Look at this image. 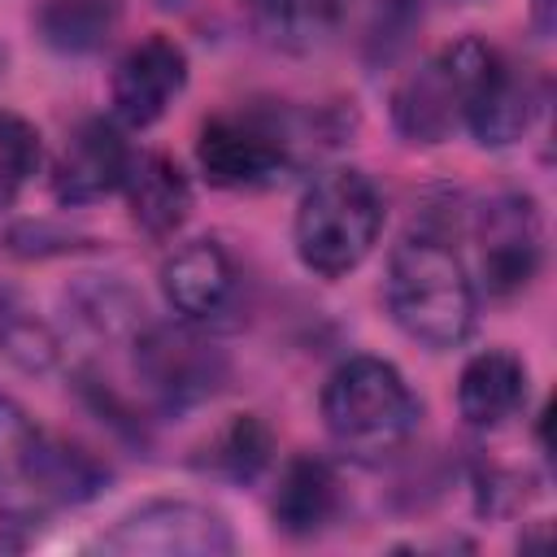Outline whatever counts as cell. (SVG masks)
Returning a JSON list of instances; mask_svg holds the SVG:
<instances>
[{
    "instance_id": "6da1fadb",
    "label": "cell",
    "mask_w": 557,
    "mask_h": 557,
    "mask_svg": "<svg viewBox=\"0 0 557 557\" xmlns=\"http://www.w3.org/2000/svg\"><path fill=\"white\" fill-rule=\"evenodd\" d=\"M109 470L70 440L48 435L17 400L0 396V518L30 527L100 496Z\"/></svg>"
},
{
    "instance_id": "7a4b0ae2",
    "label": "cell",
    "mask_w": 557,
    "mask_h": 557,
    "mask_svg": "<svg viewBox=\"0 0 557 557\" xmlns=\"http://www.w3.org/2000/svg\"><path fill=\"white\" fill-rule=\"evenodd\" d=\"M387 309L396 326L444 352L474 331V283L440 235H405L387 261Z\"/></svg>"
},
{
    "instance_id": "3957f363",
    "label": "cell",
    "mask_w": 557,
    "mask_h": 557,
    "mask_svg": "<svg viewBox=\"0 0 557 557\" xmlns=\"http://www.w3.org/2000/svg\"><path fill=\"white\" fill-rule=\"evenodd\" d=\"M322 422L352 461L379 466L413 440L422 400L409 392L392 361L352 357L322 387Z\"/></svg>"
},
{
    "instance_id": "277c9868",
    "label": "cell",
    "mask_w": 557,
    "mask_h": 557,
    "mask_svg": "<svg viewBox=\"0 0 557 557\" xmlns=\"http://www.w3.org/2000/svg\"><path fill=\"white\" fill-rule=\"evenodd\" d=\"M383 231V196L361 170L318 174L296 209V252L305 270L339 278L357 270Z\"/></svg>"
},
{
    "instance_id": "5b68a950",
    "label": "cell",
    "mask_w": 557,
    "mask_h": 557,
    "mask_svg": "<svg viewBox=\"0 0 557 557\" xmlns=\"http://www.w3.org/2000/svg\"><path fill=\"white\" fill-rule=\"evenodd\" d=\"M496 48L483 39H457L426 57L392 91V122L409 144H444L457 122H466L470 96L492 65Z\"/></svg>"
},
{
    "instance_id": "8992f818",
    "label": "cell",
    "mask_w": 557,
    "mask_h": 557,
    "mask_svg": "<svg viewBox=\"0 0 557 557\" xmlns=\"http://www.w3.org/2000/svg\"><path fill=\"white\" fill-rule=\"evenodd\" d=\"M135 374L161 409L178 413L226 383V357L187 322H152L135 339Z\"/></svg>"
},
{
    "instance_id": "52a82bcc",
    "label": "cell",
    "mask_w": 557,
    "mask_h": 557,
    "mask_svg": "<svg viewBox=\"0 0 557 557\" xmlns=\"http://www.w3.org/2000/svg\"><path fill=\"white\" fill-rule=\"evenodd\" d=\"M113 557H226L235 535L226 518L196 500H148L96 540Z\"/></svg>"
},
{
    "instance_id": "ba28073f",
    "label": "cell",
    "mask_w": 557,
    "mask_h": 557,
    "mask_svg": "<svg viewBox=\"0 0 557 557\" xmlns=\"http://www.w3.org/2000/svg\"><path fill=\"white\" fill-rule=\"evenodd\" d=\"M474 239H479L483 287L492 296H513L535 278L544 257V231H540V209L527 191H496L492 200H483Z\"/></svg>"
},
{
    "instance_id": "9c48e42d",
    "label": "cell",
    "mask_w": 557,
    "mask_h": 557,
    "mask_svg": "<svg viewBox=\"0 0 557 557\" xmlns=\"http://www.w3.org/2000/svg\"><path fill=\"white\" fill-rule=\"evenodd\" d=\"M287 135L261 113H218L200 126L196 161L213 187H257L287 161Z\"/></svg>"
},
{
    "instance_id": "30bf717a",
    "label": "cell",
    "mask_w": 557,
    "mask_h": 557,
    "mask_svg": "<svg viewBox=\"0 0 557 557\" xmlns=\"http://www.w3.org/2000/svg\"><path fill=\"white\" fill-rule=\"evenodd\" d=\"M183 87L187 52L165 35H148L113 70V109L126 126H152Z\"/></svg>"
},
{
    "instance_id": "8fae6325",
    "label": "cell",
    "mask_w": 557,
    "mask_h": 557,
    "mask_svg": "<svg viewBox=\"0 0 557 557\" xmlns=\"http://www.w3.org/2000/svg\"><path fill=\"white\" fill-rule=\"evenodd\" d=\"M131 148L122 139V131L104 117H87L74 126V135L65 139L57 170H52V191L61 205H91L109 191H117L126 183L131 170Z\"/></svg>"
},
{
    "instance_id": "7c38bea8",
    "label": "cell",
    "mask_w": 557,
    "mask_h": 557,
    "mask_svg": "<svg viewBox=\"0 0 557 557\" xmlns=\"http://www.w3.org/2000/svg\"><path fill=\"white\" fill-rule=\"evenodd\" d=\"M540 100H544L540 78L527 65H513L496 52L492 65L483 70L474 96H470L466 126L474 131V139L483 148H505V144L522 139V131L535 122Z\"/></svg>"
},
{
    "instance_id": "4fadbf2b",
    "label": "cell",
    "mask_w": 557,
    "mask_h": 557,
    "mask_svg": "<svg viewBox=\"0 0 557 557\" xmlns=\"http://www.w3.org/2000/svg\"><path fill=\"white\" fill-rule=\"evenodd\" d=\"M161 292L170 309L183 313L187 322H209L226 313L235 300V261L226 257L222 244L191 239L161 265Z\"/></svg>"
},
{
    "instance_id": "5bb4252c",
    "label": "cell",
    "mask_w": 557,
    "mask_h": 557,
    "mask_svg": "<svg viewBox=\"0 0 557 557\" xmlns=\"http://www.w3.org/2000/svg\"><path fill=\"white\" fill-rule=\"evenodd\" d=\"M522 405H527V366L513 352L487 348L466 361L457 379V409L470 426L479 431L505 426Z\"/></svg>"
},
{
    "instance_id": "9a60e30c",
    "label": "cell",
    "mask_w": 557,
    "mask_h": 557,
    "mask_svg": "<svg viewBox=\"0 0 557 557\" xmlns=\"http://www.w3.org/2000/svg\"><path fill=\"white\" fill-rule=\"evenodd\" d=\"M122 187H126V200H131V218L152 239H165L187 222L191 187H187V174L170 157H161V152L131 157V170H126Z\"/></svg>"
},
{
    "instance_id": "2e32d148",
    "label": "cell",
    "mask_w": 557,
    "mask_h": 557,
    "mask_svg": "<svg viewBox=\"0 0 557 557\" xmlns=\"http://www.w3.org/2000/svg\"><path fill=\"white\" fill-rule=\"evenodd\" d=\"M270 509H274V527L283 535H296V540L318 535L339 513V479H335V470L313 453L287 461Z\"/></svg>"
},
{
    "instance_id": "e0dca14e",
    "label": "cell",
    "mask_w": 557,
    "mask_h": 557,
    "mask_svg": "<svg viewBox=\"0 0 557 557\" xmlns=\"http://www.w3.org/2000/svg\"><path fill=\"white\" fill-rule=\"evenodd\" d=\"M122 4L117 0H44L35 13V26L48 48L83 57L104 48V39L117 30Z\"/></svg>"
},
{
    "instance_id": "ac0fdd59",
    "label": "cell",
    "mask_w": 557,
    "mask_h": 557,
    "mask_svg": "<svg viewBox=\"0 0 557 557\" xmlns=\"http://www.w3.org/2000/svg\"><path fill=\"white\" fill-rule=\"evenodd\" d=\"M244 9L261 39L292 52L322 44L339 22V0H244Z\"/></svg>"
},
{
    "instance_id": "d6986e66",
    "label": "cell",
    "mask_w": 557,
    "mask_h": 557,
    "mask_svg": "<svg viewBox=\"0 0 557 557\" xmlns=\"http://www.w3.org/2000/svg\"><path fill=\"white\" fill-rule=\"evenodd\" d=\"M270 461V431L261 418L244 413L235 418L213 444H209V470L235 479V483H252Z\"/></svg>"
},
{
    "instance_id": "ffe728a7",
    "label": "cell",
    "mask_w": 557,
    "mask_h": 557,
    "mask_svg": "<svg viewBox=\"0 0 557 557\" xmlns=\"http://www.w3.org/2000/svg\"><path fill=\"white\" fill-rule=\"evenodd\" d=\"M0 352L13 357L22 370H44L57 352L52 331L35 313H26L9 292H0Z\"/></svg>"
},
{
    "instance_id": "44dd1931",
    "label": "cell",
    "mask_w": 557,
    "mask_h": 557,
    "mask_svg": "<svg viewBox=\"0 0 557 557\" xmlns=\"http://www.w3.org/2000/svg\"><path fill=\"white\" fill-rule=\"evenodd\" d=\"M74 305L83 309V322L96 326L100 335H122V331L139 326V313H144L135 292L113 278H91V283L74 287Z\"/></svg>"
},
{
    "instance_id": "7402d4cb",
    "label": "cell",
    "mask_w": 557,
    "mask_h": 557,
    "mask_svg": "<svg viewBox=\"0 0 557 557\" xmlns=\"http://www.w3.org/2000/svg\"><path fill=\"white\" fill-rule=\"evenodd\" d=\"M39 165V135L26 117L0 113V209L17 200V191L30 183Z\"/></svg>"
},
{
    "instance_id": "603a6c76",
    "label": "cell",
    "mask_w": 557,
    "mask_h": 557,
    "mask_svg": "<svg viewBox=\"0 0 557 557\" xmlns=\"http://www.w3.org/2000/svg\"><path fill=\"white\" fill-rule=\"evenodd\" d=\"M422 4H431V0H387V4H383V22H387V30L400 39V30L422 13Z\"/></svg>"
},
{
    "instance_id": "cb8c5ba5",
    "label": "cell",
    "mask_w": 557,
    "mask_h": 557,
    "mask_svg": "<svg viewBox=\"0 0 557 557\" xmlns=\"http://www.w3.org/2000/svg\"><path fill=\"white\" fill-rule=\"evenodd\" d=\"M535 26H540V35L553 30V0H535Z\"/></svg>"
},
{
    "instance_id": "d4e9b609",
    "label": "cell",
    "mask_w": 557,
    "mask_h": 557,
    "mask_svg": "<svg viewBox=\"0 0 557 557\" xmlns=\"http://www.w3.org/2000/svg\"><path fill=\"white\" fill-rule=\"evenodd\" d=\"M4 65H9V48L0 44V78H4Z\"/></svg>"
}]
</instances>
